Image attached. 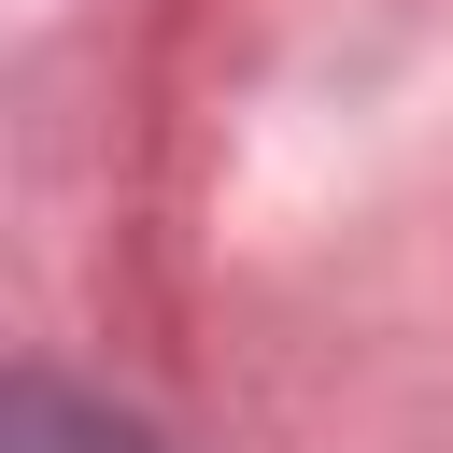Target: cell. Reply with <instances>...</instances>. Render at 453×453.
<instances>
[{"label":"cell","instance_id":"obj_1","mask_svg":"<svg viewBox=\"0 0 453 453\" xmlns=\"http://www.w3.org/2000/svg\"><path fill=\"white\" fill-rule=\"evenodd\" d=\"M0 439H14V453H156L127 411H99V396H71V382H42V368L14 382V425H0Z\"/></svg>","mask_w":453,"mask_h":453}]
</instances>
